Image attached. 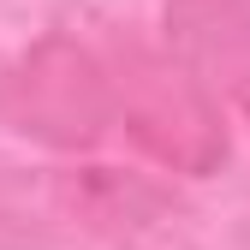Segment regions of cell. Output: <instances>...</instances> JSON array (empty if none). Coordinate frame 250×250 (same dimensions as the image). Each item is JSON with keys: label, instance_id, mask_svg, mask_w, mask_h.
Here are the masks:
<instances>
[{"label": "cell", "instance_id": "obj_3", "mask_svg": "<svg viewBox=\"0 0 250 250\" xmlns=\"http://www.w3.org/2000/svg\"><path fill=\"white\" fill-rule=\"evenodd\" d=\"M173 36L191 54V66L208 72V83L250 113V12L238 0H179Z\"/></svg>", "mask_w": 250, "mask_h": 250}, {"label": "cell", "instance_id": "obj_2", "mask_svg": "<svg viewBox=\"0 0 250 250\" xmlns=\"http://www.w3.org/2000/svg\"><path fill=\"white\" fill-rule=\"evenodd\" d=\"M119 96H125V119L137 125V137L161 155V161L208 167L214 155H221V137H214L197 89L179 72H161V66H149V60H137L131 78L119 83Z\"/></svg>", "mask_w": 250, "mask_h": 250}, {"label": "cell", "instance_id": "obj_1", "mask_svg": "<svg viewBox=\"0 0 250 250\" xmlns=\"http://www.w3.org/2000/svg\"><path fill=\"white\" fill-rule=\"evenodd\" d=\"M12 113L24 131H42L60 143H89L102 131V119L113 113V83L83 54L48 42L24 66V78H12Z\"/></svg>", "mask_w": 250, "mask_h": 250}]
</instances>
